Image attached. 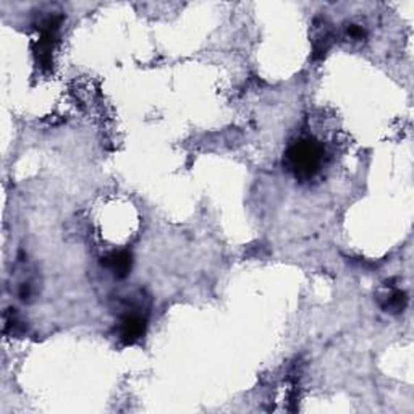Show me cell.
I'll list each match as a JSON object with an SVG mask.
<instances>
[{
    "instance_id": "5",
    "label": "cell",
    "mask_w": 414,
    "mask_h": 414,
    "mask_svg": "<svg viewBox=\"0 0 414 414\" xmlns=\"http://www.w3.org/2000/svg\"><path fill=\"white\" fill-rule=\"evenodd\" d=\"M347 33H348L349 38L354 39V41H364L366 39L364 28L360 26V25H349Z\"/></svg>"
},
{
    "instance_id": "1",
    "label": "cell",
    "mask_w": 414,
    "mask_h": 414,
    "mask_svg": "<svg viewBox=\"0 0 414 414\" xmlns=\"http://www.w3.org/2000/svg\"><path fill=\"white\" fill-rule=\"evenodd\" d=\"M324 147L312 138L293 142L285 153L283 164L298 180H309L324 164Z\"/></svg>"
},
{
    "instance_id": "2",
    "label": "cell",
    "mask_w": 414,
    "mask_h": 414,
    "mask_svg": "<svg viewBox=\"0 0 414 414\" xmlns=\"http://www.w3.org/2000/svg\"><path fill=\"white\" fill-rule=\"evenodd\" d=\"M146 332V317L130 312L125 314L118 322V338L123 345H133L140 340Z\"/></svg>"
},
{
    "instance_id": "4",
    "label": "cell",
    "mask_w": 414,
    "mask_h": 414,
    "mask_svg": "<svg viewBox=\"0 0 414 414\" xmlns=\"http://www.w3.org/2000/svg\"><path fill=\"white\" fill-rule=\"evenodd\" d=\"M408 305V296L406 293L402 290H392L387 296L382 301V307L390 314H400L404 311V307Z\"/></svg>"
},
{
    "instance_id": "3",
    "label": "cell",
    "mask_w": 414,
    "mask_h": 414,
    "mask_svg": "<svg viewBox=\"0 0 414 414\" xmlns=\"http://www.w3.org/2000/svg\"><path fill=\"white\" fill-rule=\"evenodd\" d=\"M131 254L127 251H113L104 257L102 264L117 279H125L131 270Z\"/></svg>"
}]
</instances>
